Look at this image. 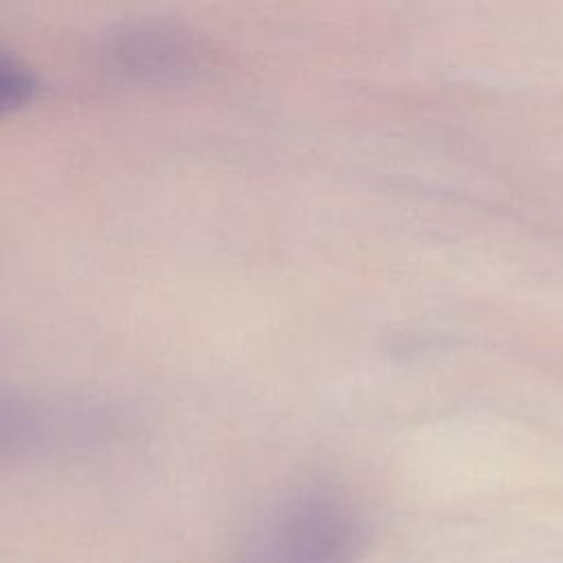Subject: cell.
<instances>
[{
    "instance_id": "cell-1",
    "label": "cell",
    "mask_w": 563,
    "mask_h": 563,
    "mask_svg": "<svg viewBox=\"0 0 563 563\" xmlns=\"http://www.w3.org/2000/svg\"><path fill=\"white\" fill-rule=\"evenodd\" d=\"M275 554L277 559L264 563H334L325 552H321L303 534L290 528H284L279 537V550Z\"/></svg>"
}]
</instances>
